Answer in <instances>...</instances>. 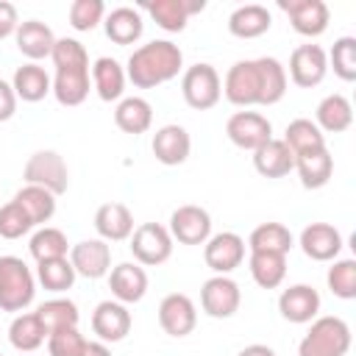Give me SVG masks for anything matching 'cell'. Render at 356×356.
<instances>
[{
  "instance_id": "6da1fadb",
  "label": "cell",
  "mask_w": 356,
  "mask_h": 356,
  "mask_svg": "<svg viewBox=\"0 0 356 356\" xmlns=\"http://www.w3.org/2000/svg\"><path fill=\"white\" fill-rule=\"evenodd\" d=\"M181 70H184L181 47L170 39H153L128 56L125 78L136 89H153V86H161V83L178 78Z\"/></svg>"
},
{
  "instance_id": "7a4b0ae2",
  "label": "cell",
  "mask_w": 356,
  "mask_h": 356,
  "mask_svg": "<svg viewBox=\"0 0 356 356\" xmlns=\"http://www.w3.org/2000/svg\"><path fill=\"white\" fill-rule=\"evenodd\" d=\"M350 350V325L337 317H314L298 345V356H345Z\"/></svg>"
},
{
  "instance_id": "3957f363",
  "label": "cell",
  "mask_w": 356,
  "mask_h": 356,
  "mask_svg": "<svg viewBox=\"0 0 356 356\" xmlns=\"http://www.w3.org/2000/svg\"><path fill=\"white\" fill-rule=\"evenodd\" d=\"M36 278L19 256H0V309L25 312L33 303Z\"/></svg>"
},
{
  "instance_id": "277c9868",
  "label": "cell",
  "mask_w": 356,
  "mask_h": 356,
  "mask_svg": "<svg viewBox=\"0 0 356 356\" xmlns=\"http://www.w3.org/2000/svg\"><path fill=\"white\" fill-rule=\"evenodd\" d=\"M181 95L189 108H214L222 97V78L211 64H192L181 75Z\"/></svg>"
},
{
  "instance_id": "5b68a950",
  "label": "cell",
  "mask_w": 356,
  "mask_h": 356,
  "mask_svg": "<svg viewBox=\"0 0 356 356\" xmlns=\"http://www.w3.org/2000/svg\"><path fill=\"white\" fill-rule=\"evenodd\" d=\"M128 239H131L128 248H131L136 264H142V267H159L172 256L175 239L170 236L167 225H161V222H142L134 228V234Z\"/></svg>"
},
{
  "instance_id": "8992f818",
  "label": "cell",
  "mask_w": 356,
  "mask_h": 356,
  "mask_svg": "<svg viewBox=\"0 0 356 356\" xmlns=\"http://www.w3.org/2000/svg\"><path fill=\"white\" fill-rule=\"evenodd\" d=\"M25 184L31 186H42L47 192H53L56 197L64 195L70 189V170L64 164V159L56 150H36L22 170Z\"/></svg>"
},
{
  "instance_id": "52a82bcc",
  "label": "cell",
  "mask_w": 356,
  "mask_h": 356,
  "mask_svg": "<svg viewBox=\"0 0 356 356\" xmlns=\"http://www.w3.org/2000/svg\"><path fill=\"white\" fill-rule=\"evenodd\" d=\"M222 95L228 103L239 108H250L261 103V81H259V64L256 58H245L228 67L222 78Z\"/></svg>"
},
{
  "instance_id": "ba28073f",
  "label": "cell",
  "mask_w": 356,
  "mask_h": 356,
  "mask_svg": "<svg viewBox=\"0 0 356 356\" xmlns=\"http://www.w3.org/2000/svg\"><path fill=\"white\" fill-rule=\"evenodd\" d=\"M225 136L231 139V145H236L239 150H259L264 142L273 139V122L259 114V111H236L228 117L225 122Z\"/></svg>"
},
{
  "instance_id": "9c48e42d",
  "label": "cell",
  "mask_w": 356,
  "mask_h": 356,
  "mask_svg": "<svg viewBox=\"0 0 356 356\" xmlns=\"http://www.w3.org/2000/svg\"><path fill=\"white\" fill-rule=\"evenodd\" d=\"M239 303H242V292H239V284L231 275H211L200 286V306L214 320L234 317L239 312Z\"/></svg>"
},
{
  "instance_id": "30bf717a",
  "label": "cell",
  "mask_w": 356,
  "mask_h": 356,
  "mask_svg": "<svg viewBox=\"0 0 356 356\" xmlns=\"http://www.w3.org/2000/svg\"><path fill=\"white\" fill-rule=\"evenodd\" d=\"M167 231L181 245H206V239L211 236V214L203 206H195V203L178 206L170 214Z\"/></svg>"
},
{
  "instance_id": "8fae6325",
  "label": "cell",
  "mask_w": 356,
  "mask_h": 356,
  "mask_svg": "<svg viewBox=\"0 0 356 356\" xmlns=\"http://www.w3.org/2000/svg\"><path fill=\"white\" fill-rule=\"evenodd\" d=\"M203 259L214 275H228L245 261V239L234 231L214 234L203 245Z\"/></svg>"
},
{
  "instance_id": "7c38bea8",
  "label": "cell",
  "mask_w": 356,
  "mask_h": 356,
  "mask_svg": "<svg viewBox=\"0 0 356 356\" xmlns=\"http://www.w3.org/2000/svg\"><path fill=\"white\" fill-rule=\"evenodd\" d=\"M159 325L164 334L181 339V337H189L197 325V309H195V300L184 292H170L161 298L159 303Z\"/></svg>"
},
{
  "instance_id": "4fadbf2b",
  "label": "cell",
  "mask_w": 356,
  "mask_h": 356,
  "mask_svg": "<svg viewBox=\"0 0 356 356\" xmlns=\"http://www.w3.org/2000/svg\"><path fill=\"white\" fill-rule=\"evenodd\" d=\"M134 317L128 312L125 303L120 300H100L92 312V331L97 337V342H122L131 334Z\"/></svg>"
},
{
  "instance_id": "5bb4252c",
  "label": "cell",
  "mask_w": 356,
  "mask_h": 356,
  "mask_svg": "<svg viewBox=\"0 0 356 356\" xmlns=\"http://www.w3.org/2000/svg\"><path fill=\"white\" fill-rule=\"evenodd\" d=\"M278 8L289 17L292 28L300 36H320L328 28L331 11L323 0H278Z\"/></svg>"
},
{
  "instance_id": "9a60e30c",
  "label": "cell",
  "mask_w": 356,
  "mask_h": 356,
  "mask_svg": "<svg viewBox=\"0 0 356 356\" xmlns=\"http://www.w3.org/2000/svg\"><path fill=\"white\" fill-rule=\"evenodd\" d=\"M328 72V56L320 44H300L289 56V78L300 89H312L323 83Z\"/></svg>"
},
{
  "instance_id": "2e32d148",
  "label": "cell",
  "mask_w": 356,
  "mask_h": 356,
  "mask_svg": "<svg viewBox=\"0 0 356 356\" xmlns=\"http://www.w3.org/2000/svg\"><path fill=\"white\" fill-rule=\"evenodd\" d=\"M150 150L156 156V161H161L164 167H178L189 159L192 153V136L184 125H161L156 134H153V142H150Z\"/></svg>"
},
{
  "instance_id": "e0dca14e",
  "label": "cell",
  "mask_w": 356,
  "mask_h": 356,
  "mask_svg": "<svg viewBox=\"0 0 356 356\" xmlns=\"http://www.w3.org/2000/svg\"><path fill=\"white\" fill-rule=\"evenodd\" d=\"M70 264L75 267V275L83 278H103L111 270V248L103 239H83L70 248Z\"/></svg>"
},
{
  "instance_id": "ac0fdd59",
  "label": "cell",
  "mask_w": 356,
  "mask_h": 356,
  "mask_svg": "<svg viewBox=\"0 0 356 356\" xmlns=\"http://www.w3.org/2000/svg\"><path fill=\"white\" fill-rule=\"evenodd\" d=\"M278 312L295 325L312 323L320 312V292L309 284H292L278 295Z\"/></svg>"
},
{
  "instance_id": "d6986e66",
  "label": "cell",
  "mask_w": 356,
  "mask_h": 356,
  "mask_svg": "<svg viewBox=\"0 0 356 356\" xmlns=\"http://www.w3.org/2000/svg\"><path fill=\"white\" fill-rule=\"evenodd\" d=\"M203 8H206V0H153V3H145V11L167 33H181L186 28L189 17L200 14Z\"/></svg>"
},
{
  "instance_id": "ffe728a7",
  "label": "cell",
  "mask_w": 356,
  "mask_h": 356,
  "mask_svg": "<svg viewBox=\"0 0 356 356\" xmlns=\"http://www.w3.org/2000/svg\"><path fill=\"white\" fill-rule=\"evenodd\" d=\"M300 250L312 261H334L342 250V234L331 222H309L300 231Z\"/></svg>"
},
{
  "instance_id": "44dd1931",
  "label": "cell",
  "mask_w": 356,
  "mask_h": 356,
  "mask_svg": "<svg viewBox=\"0 0 356 356\" xmlns=\"http://www.w3.org/2000/svg\"><path fill=\"white\" fill-rule=\"evenodd\" d=\"M108 289L120 303H139L147 292V273L136 261H122L108 270Z\"/></svg>"
},
{
  "instance_id": "7402d4cb",
  "label": "cell",
  "mask_w": 356,
  "mask_h": 356,
  "mask_svg": "<svg viewBox=\"0 0 356 356\" xmlns=\"http://www.w3.org/2000/svg\"><path fill=\"white\" fill-rule=\"evenodd\" d=\"M89 86H92L89 64H81V67H58L50 92L56 95V100L61 106H81L89 97Z\"/></svg>"
},
{
  "instance_id": "603a6c76",
  "label": "cell",
  "mask_w": 356,
  "mask_h": 356,
  "mask_svg": "<svg viewBox=\"0 0 356 356\" xmlns=\"http://www.w3.org/2000/svg\"><path fill=\"white\" fill-rule=\"evenodd\" d=\"M95 231L100 234L103 242H122L134 234V214L125 203H103L95 211Z\"/></svg>"
},
{
  "instance_id": "cb8c5ba5",
  "label": "cell",
  "mask_w": 356,
  "mask_h": 356,
  "mask_svg": "<svg viewBox=\"0 0 356 356\" xmlns=\"http://www.w3.org/2000/svg\"><path fill=\"white\" fill-rule=\"evenodd\" d=\"M270 25H273V14L261 3H245L234 8L228 17V31L236 39H259L270 31Z\"/></svg>"
},
{
  "instance_id": "d4e9b609",
  "label": "cell",
  "mask_w": 356,
  "mask_h": 356,
  "mask_svg": "<svg viewBox=\"0 0 356 356\" xmlns=\"http://www.w3.org/2000/svg\"><path fill=\"white\" fill-rule=\"evenodd\" d=\"M14 39H17V50L25 58H31L33 64L39 58H47L53 53V44H56V36H53L50 25H44L42 19H25V22H19Z\"/></svg>"
},
{
  "instance_id": "484cf974",
  "label": "cell",
  "mask_w": 356,
  "mask_h": 356,
  "mask_svg": "<svg viewBox=\"0 0 356 356\" xmlns=\"http://www.w3.org/2000/svg\"><path fill=\"white\" fill-rule=\"evenodd\" d=\"M125 67L111 58V56H100L95 64H92V86L97 92V97L103 103H111V100H122V92H125Z\"/></svg>"
},
{
  "instance_id": "4316f807",
  "label": "cell",
  "mask_w": 356,
  "mask_h": 356,
  "mask_svg": "<svg viewBox=\"0 0 356 356\" xmlns=\"http://www.w3.org/2000/svg\"><path fill=\"white\" fill-rule=\"evenodd\" d=\"M253 167L264 178H284V175H289L295 170V156L284 145V139H275L273 136L259 150H253Z\"/></svg>"
},
{
  "instance_id": "83f0119b",
  "label": "cell",
  "mask_w": 356,
  "mask_h": 356,
  "mask_svg": "<svg viewBox=\"0 0 356 356\" xmlns=\"http://www.w3.org/2000/svg\"><path fill=\"white\" fill-rule=\"evenodd\" d=\"M11 89L17 95V100H25V103H39L50 95L53 89V78L44 72V67L28 61L22 67H17L14 78H11Z\"/></svg>"
},
{
  "instance_id": "f1b7e54d",
  "label": "cell",
  "mask_w": 356,
  "mask_h": 356,
  "mask_svg": "<svg viewBox=\"0 0 356 356\" xmlns=\"http://www.w3.org/2000/svg\"><path fill=\"white\" fill-rule=\"evenodd\" d=\"M8 342L14 350L33 353L47 342V328L42 325L36 312H19L8 325Z\"/></svg>"
},
{
  "instance_id": "f546056e",
  "label": "cell",
  "mask_w": 356,
  "mask_h": 356,
  "mask_svg": "<svg viewBox=\"0 0 356 356\" xmlns=\"http://www.w3.org/2000/svg\"><path fill=\"white\" fill-rule=\"evenodd\" d=\"M295 170L306 189H323L334 175V156L328 153V147L300 153L295 156Z\"/></svg>"
},
{
  "instance_id": "4dcf8cb0",
  "label": "cell",
  "mask_w": 356,
  "mask_h": 356,
  "mask_svg": "<svg viewBox=\"0 0 356 356\" xmlns=\"http://www.w3.org/2000/svg\"><path fill=\"white\" fill-rule=\"evenodd\" d=\"M103 28H106V36L114 42V44H134L142 31H145V22H142V14L131 6H120V8H111L103 19Z\"/></svg>"
},
{
  "instance_id": "1f68e13d",
  "label": "cell",
  "mask_w": 356,
  "mask_h": 356,
  "mask_svg": "<svg viewBox=\"0 0 356 356\" xmlns=\"http://www.w3.org/2000/svg\"><path fill=\"white\" fill-rule=\"evenodd\" d=\"M353 122V106L345 95L334 92V95H325L320 103H317V120L314 125L325 134H342L348 131Z\"/></svg>"
},
{
  "instance_id": "d6a6232c",
  "label": "cell",
  "mask_w": 356,
  "mask_h": 356,
  "mask_svg": "<svg viewBox=\"0 0 356 356\" xmlns=\"http://www.w3.org/2000/svg\"><path fill=\"white\" fill-rule=\"evenodd\" d=\"M114 122L122 134H145L150 125H153V106L139 97V95H131V97H122L114 108Z\"/></svg>"
},
{
  "instance_id": "836d02e7",
  "label": "cell",
  "mask_w": 356,
  "mask_h": 356,
  "mask_svg": "<svg viewBox=\"0 0 356 356\" xmlns=\"http://www.w3.org/2000/svg\"><path fill=\"white\" fill-rule=\"evenodd\" d=\"M250 253H289L292 248V231L284 222H261L248 236Z\"/></svg>"
},
{
  "instance_id": "e575fe53",
  "label": "cell",
  "mask_w": 356,
  "mask_h": 356,
  "mask_svg": "<svg viewBox=\"0 0 356 356\" xmlns=\"http://www.w3.org/2000/svg\"><path fill=\"white\" fill-rule=\"evenodd\" d=\"M259 64V81H261V103L259 106H275L284 95H286V67L273 58V56H261L256 58Z\"/></svg>"
},
{
  "instance_id": "d590c367",
  "label": "cell",
  "mask_w": 356,
  "mask_h": 356,
  "mask_svg": "<svg viewBox=\"0 0 356 356\" xmlns=\"http://www.w3.org/2000/svg\"><path fill=\"white\" fill-rule=\"evenodd\" d=\"M248 270H250V278L261 289H275L286 278V256L284 253H250Z\"/></svg>"
},
{
  "instance_id": "8d00e7d4",
  "label": "cell",
  "mask_w": 356,
  "mask_h": 356,
  "mask_svg": "<svg viewBox=\"0 0 356 356\" xmlns=\"http://www.w3.org/2000/svg\"><path fill=\"white\" fill-rule=\"evenodd\" d=\"M14 200H17V203L22 206V211L31 217L33 228L50 222V217L56 214V195L47 192V189H42V186H31V184H25V186L14 195Z\"/></svg>"
},
{
  "instance_id": "74e56055",
  "label": "cell",
  "mask_w": 356,
  "mask_h": 356,
  "mask_svg": "<svg viewBox=\"0 0 356 356\" xmlns=\"http://www.w3.org/2000/svg\"><path fill=\"white\" fill-rule=\"evenodd\" d=\"M284 145L292 150V156H300V153H309V150H320L325 147V134L306 117H298L286 125L284 131Z\"/></svg>"
},
{
  "instance_id": "f35d334b",
  "label": "cell",
  "mask_w": 356,
  "mask_h": 356,
  "mask_svg": "<svg viewBox=\"0 0 356 356\" xmlns=\"http://www.w3.org/2000/svg\"><path fill=\"white\" fill-rule=\"evenodd\" d=\"M36 314L42 325L47 328V334L61 331V328H78V320H81L78 306L70 298H50L36 309Z\"/></svg>"
},
{
  "instance_id": "ab89813d",
  "label": "cell",
  "mask_w": 356,
  "mask_h": 356,
  "mask_svg": "<svg viewBox=\"0 0 356 356\" xmlns=\"http://www.w3.org/2000/svg\"><path fill=\"white\" fill-rule=\"evenodd\" d=\"M75 267L70 264L67 256L61 259H47V261H36V281L50 289V292H67L75 284Z\"/></svg>"
},
{
  "instance_id": "60d3db41",
  "label": "cell",
  "mask_w": 356,
  "mask_h": 356,
  "mask_svg": "<svg viewBox=\"0 0 356 356\" xmlns=\"http://www.w3.org/2000/svg\"><path fill=\"white\" fill-rule=\"evenodd\" d=\"M31 256L36 261H47V259H61L70 253V242L64 236L61 228H53V225H42L33 236H31Z\"/></svg>"
},
{
  "instance_id": "b9f144b4",
  "label": "cell",
  "mask_w": 356,
  "mask_h": 356,
  "mask_svg": "<svg viewBox=\"0 0 356 356\" xmlns=\"http://www.w3.org/2000/svg\"><path fill=\"white\" fill-rule=\"evenodd\" d=\"M328 56V67H334V75L342 81H356V39L353 36H339L331 47Z\"/></svg>"
},
{
  "instance_id": "7bdbcfd3",
  "label": "cell",
  "mask_w": 356,
  "mask_h": 356,
  "mask_svg": "<svg viewBox=\"0 0 356 356\" xmlns=\"http://www.w3.org/2000/svg\"><path fill=\"white\" fill-rule=\"evenodd\" d=\"M328 289L342 298V300H353L356 298V261L353 259H334V264L328 267Z\"/></svg>"
},
{
  "instance_id": "ee69618b",
  "label": "cell",
  "mask_w": 356,
  "mask_h": 356,
  "mask_svg": "<svg viewBox=\"0 0 356 356\" xmlns=\"http://www.w3.org/2000/svg\"><path fill=\"white\" fill-rule=\"evenodd\" d=\"M67 17L75 31H95L106 19V3L103 0H72Z\"/></svg>"
},
{
  "instance_id": "f6af8a7d",
  "label": "cell",
  "mask_w": 356,
  "mask_h": 356,
  "mask_svg": "<svg viewBox=\"0 0 356 356\" xmlns=\"http://www.w3.org/2000/svg\"><path fill=\"white\" fill-rule=\"evenodd\" d=\"M89 339L78 328H61L47 334V356H83Z\"/></svg>"
},
{
  "instance_id": "bcb514c9",
  "label": "cell",
  "mask_w": 356,
  "mask_h": 356,
  "mask_svg": "<svg viewBox=\"0 0 356 356\" xmlns=\"http://www.w3.org/2000/svg\"><path fill=\"white\" fill-rule=\"evenodd\" d=\"M31 228H33V222L17 200H8L6 206H0V236L3 239H19Z\"/></svg>"
},
{
  "instance_id": "7dc6e473",
  "label": "cell",
  "mask_w": 356,
  "mask_h": 356,
  "mask_svg": "<svg viewBox=\"0 0 356 356\" xmlns=\"http://www.w3.org/2000/svg\"><path fill=\"white\" fill-rule=\"evenodd\" d=\"M50 58H53L56 70H58V67H81V64H89L86 47H83L78 39H72V36H61V39H56Z\"/></svg>"
},
{
  "instance_id": "c3c4849f",
  "label": "cell",
  "mask_w": 356,
  "mask_h": 356,
  "mask_svg": "<svg viewBox=\"0 0 356 356\" xmlns=\"http://www.w3.org/2000/svg\"><path fill=\"white\" fill-rule=\"evenodd\" d=\"M17 28H19V17H17L14 3L0 0V39H6V36H11V33H17Z\"/></svg>"
},
{
  "instance_id": "681fc988",
  "label": "cell",
  "mask_w": 356,
  "mask_h": 356,
  "mask_svg": "<svg viewBox=\"0 0 356 356\" xmlns=\"http://www.w3.org/2000/svg\"><path fill=\"white\" fill-rule=\"evenodd\" d=\"M14 114H17V95H14L11 83L0 78V122L11 120Z\"/></svg>"
},
{
  "instance_id": "f907efd6",
  "label": "cell",
  "mask_w": 356,
  "mask_h": 356,
  "mask_svg": "<svg viewBox=\"0 0 356 356\" xmlns=\"http://www.w3.org/2000/svg\"><path fill=\"white\" fill-rule=\"evenodd\" d=\"M236 356H275V350H273L270 345H261V342H256V345H248V348H242Z\"/></svg>"
},
{
  "instance_id": "816d5d0a",
  "label": "cell",
  "mask_w": 356,
  "mask_h": 356,
  "mask_svg": "<svg viewBox=\"0 0 356 356\" xmlns=\"http://www.w3.org/2000/svg\"><path fill=\"white\" fill-rule=\"evenodd\" d=\"M83 356H111V350H108L106 342H89L86 350H83Z\"/></svg>"
}]
</instances>
